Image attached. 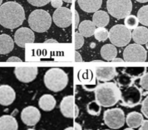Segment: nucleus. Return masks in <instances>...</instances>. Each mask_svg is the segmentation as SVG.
Returning <instances> with one entry per match:
<instances>
[{
  "label": "nucleus",
  "mask_w": 148,
  "mask_h": 130,
  "mask_svg": "<svg viewBox=\"0 0 148 130\" xmlns=\"http://www.w3.org/2000/svg\"><path fill=\"white\" fill-rule=\"evenodd\" d=\"M139 130H148V120H144Z\"/></svg>",
  "instance_id": "nucleus-38"
},
{
  "label": "nucleus",
  "mask_w": 148,
  "mask_h": 130,
  "mask_svg": "<svg viewBox=\"0 0 148 130\" xmlns=\"http://www.w3.org/2000/svg\"><path fill=\"white\" fill-rule=\"evenodd\" d=\"M79 21H80V17H79V15L78 14V12L75 10V28H77L78 27V25H79Z\"/></svg>",
  "instance_id": "nucleus-37"
},
{
  "label": "nucleus",
  "mask_w": 148,
  "mask_h": 130,
  "mask_svg": "<svg viewBox=\"0 0 148 130\" xmlns=\"http://www.w3.org/2000/svg\"><path fill=\"white\" fill-rule=\"evenodd\" d=\"M18 124L14 117L3 115L0 117V130H18Z\"/></svg>",
  "instance_id": "nucleus-21"
},
{
  "label": "nucleus",
  "mask_w": 148,
  "mask_h": 130,
  "mask_svg": "<svg viewBox=\"0 0 148 130\" xmlns=\"http://www.w3.org/2000/svg\"><path fill=\"white\" fill-rule=\"evenodd\" d=\"M50 2L52 6L56 8H61L63 4L62 0H51Z\"/></svg>",
  "instance_id": "nucleus-34"
},
{
  "label": "nucleus",
  "mask_w": 148,
  "mask_h": 130,
  "mask_svg": "<svg viewBox=\"0 0 148 130\" xmlns=\"http://www.w3.org/2000/svg\"><path fill=\"white\" fill-rule=\"evenodd\" d=\"M124 61V60H123L121 58L116 57L111 62H123Z\"/></svg>",
  "instance_id": "nucleus-41"
},
{
  "label": "nucleus",
  "mask_w": 148,
  "mask_h": 130,
  "mask_svg": "<svg viewBox=\"0 0 148 130\" xmlns=\"http://www.w3.org/2000/svg\"><path fill=\"white\" fill-rule=\"evenodd\" d=\"M95 101L102 107H112L121 99L122 92L117 85L113 82H105L95 89Z\"/></svg>",
  "instance_id": "nucleus-2"
},
{
  "label": "nucleus",
  "mask_w": 148,
  "mask_h": 130,
  "mask_svg": "<svg viewBox=\"0 0 148 130\" xmlns=\"http://www.w3.org/2000/svg\"><path fill=\"white\" fill-rule=\"evenodd\" d=\"M25 19V11L18 3L7 2L0 7V24L4 28H16L23 24Z\"/></svg>",
  "instance_id": "nucleus-1"
},
{
  "label": "nucleus",
  "mask_w": 148,
  "mask_h": 130,
  "mask_svg": "<svg viewBox=\"0 0 148 130\" xmlns=\"http://www.w3.org/2000/svg\"><path fill=\"white\" fill-rule=\"evenodd\" d=\"M93 22L96 27L104 28L108 25L110 21V17L108 13L103 10H98L93 15Z\"/></svg>",
  "instance_id": "nucleus-23"
},
{
  "label": "nucleus",
  "mask_w": 148,
  "mask_h": 130,
  "mask_svg": "<svg viewBox=\"0 0 148 130\" xmlns=\"http://www.w3.org/2000/svg\"><path fill=\"white\" fill-rule=\"evenodd\" d=\"M56 101L53 96L50 94H45L39 99L38 104L42 110L46 111L53 110L56 105Z\"/></svg>",
  "instance_id": "nucleus-20"
},
{
  "label": "nucleus",
  "mask_w": 148,
  "mask_h": 130,
  "mask_svg": "<svg viewBox=\"0 0 148 130\" xmlns=\"http://www.w3.org/2000/svg\"><path fill=\"white\" fill-rule=\"evenodd\" d=\"M146 48L148 49V43L146 44Z\"/></svg>",
  "instance_id": "nucleus-46"
},
{
  "label": "nucleus",
  "mask_w": 148,
  "mask_h": 130,
  "mask_svg": "<svg viewBox=\"0 0 148 130\" xmlns=\"http://www.w3.org/2000/svg\"><path fill=\"white\" fill-rule=\"evenodd\" d=\"M75 61L76 62H83L82 57L80 53L77 51L75 52Z\"/></svg>",
  "instance_id": "nucleus-36"
},
{
  "label": "nucleus",
  "mask_w": 148,
  "mask_h": 130,
  "mask_svg": "<svg viewBox=\"0 0 148 130\" xmlns=\"http://www.w3.org/2000/svg\"><path fill=\"white\" fill-rule=\"evenodd\" d=\"M3 0H0V5L2 3Z\"/></svg>",
  "instance_id": "nucleus-47"
},
{
  "label": "nucleus",
  "mask_w": 148,
  "mask_h": 130,
  "mask_svg": "<svg viewBox=\"0 0 148 130\" xmlns=\"http://www.w3.org/2000/svg\"><path fill=\"white\" fill-rule=\"evenodd\" d=\"M110 42L115 47H123L129 43L132 38L130 30L123 24L113 26L109 32Z\"/></svg>",
  "instance_id": "nucleus-5"
},
{
  "label": "nucleus",
  "mask_w": 148,
  "mask_h": 130,
  "mask_svg": "<svg viewBox=\"0 0 148 130\" xmlns=\"http://www.w3.org/2000/svg\"><path fill=\"white\" fill-rule=\"evenodd\" d=\"M92 130L88 129V130Z\"/></svg>",
  "instance_id": "nucleus-50"
},
{
  "label": "nucleus",
  "mask_w": 148,
  "mask_h": 130,
  "mask_svg": "<svg viewBox=\"0 0 148 130\" xmlns=\"http://www.w3.org/2000/svg\"><path fill=\"white\" fill-rule=\"evenodd\" d=\"M7 62H22V61L19 57H17V56H13L9 57L7 60Z\"/></svg>",
  "instance_id": "nucleus-35"
},
{
  "label": "nucleus",
  "mask_w": 148,
  "mask_h": 130,
  "mask_svg": "<svg viewBox=\"0 0 148 130\" xmlns=\"http://www.w3.org/2000/svg\"><path fill=\"white\" fill-rule=\"evenodd\" d=\"M21 116L24 124L28 126H33L39 122L41 115L37 108L34 106H28L22 110Z\"/></svg>",
  "instance_id": "nucleus-12"
},
{
  "label": "nucleus",
  "mask_w": 148,
  "mask_h": 130,
  "mask_svg": "<svg viewBox=\"0 0 148 130\" xmlns=\"http://www.w3.org/2000/svg\"><path fill=\"white\" fill-rule=\"evenodd\" d=\"M14 73L20 82L29 83L36 78L38 73V67H16L15 68Z\"/></svg>",
  "instance_id": "nucleus-13"
},
{
  "label": "nucleus",
  "mask_w": 148,
  "mask_h": 130,
  "mask_svg": "<svg viewBox=\"0 0 148 130\" xmlns=\"http://www.w3.org/2000/svg\"><path fill=\"white\" fill-rule=\"evenodd\" d=\"M96 29L95 25L90 20L83 21L78 26L79 33L85 37H90L94 35Z\"/></svg>",
  "instance_id": "nucleus-25"
},
{
  "label": "nucleus",
  "mask_w": 148,
  "mask_h": 130,
  "mask_svg": "<svg viewBox=\"0 0 148 130\" xmlns=\"http://www.w3.org/2000/svg\"><path fill=\"white\" fill-rule=\"evenodd\" d=\"M101 56L107 61H112L116 57L117 50L113 44H106L103 45L100 51Z\"/></svg>",
  "instance_id": "nucleus-24"
},
{
  "label": "nucleus",
  "mask_w": 148,
  "mask_h": 130,
  "mask_svg": "<svg viewBox=\"0 0 148 130\" xmlns=\"http://www.w3.org/2000/svg\"><path fill=\"white\" fill-rule=\"evenodd\" d=\"M144 121L143 116L136 111L129 113L126 118L128 126L129 128L134 129L140 127Z\"/></svg>",
  "instance_id": "nucleus-22"
},
{
  "label": "nucleus",
  "mask_w": 148,
  "mask_h": 130,
  "mask_svg": "<svg viewBox=\"0 0 148 130\" xmlns=\"http://www.w3.org/2000/svg\"><path fill=\"white\" fill-rule=\"evenodd\" d=\"M101 106L96 101L89 103L87 106L88 113L92 116H98L101 111Z\"/></svg>",
  "instance_id": "nucleus-29"
},
{
  "label": "nucleus",
  "mask_w": 148,
  "mask_h": 130,
  "mask_svg": "<svg viewBox=\"0 0 148 130\" xmlns=\"http://www.w3.org/2000/svg\"><path fill=\"white\" fill-rule=\"evenodd\" d=\"M141 111L143 115L148 118V96L144 99L142 104Z\"/></svg>",
  "instance_id": "nucleus-33"
},
{
  "label": "nucleus",
  "mask_w": 148,
  "mask_h": 130,
  "mask_svg": "<svg viewBox=\"0 0 148 130\" xmlns=\"http://www.w3.org/2000/svg\"><path fill=\"white\" fill-rule=\"evenodd\" d=\"M60 109L62 115L67 118H76L79 115V108L75 103L73 96L63 98L60 104Z\"/></svg>",
  "instance_id": "nucleus-10"
},
{
  "label": "nucleus",
  "mask_w": 148,
  "mask_h": 130,
  "mask_svg": "<svg viewBox=\"0 0 148 130\" xmlns=\"http://www.w3.org/2000/svg\"><path fill=\"white\" fill-rule=\"evenodd\" d=\"M147 56V53L145 48L136 43L130 44L123 52L124 61L127 62H144Z\"/></svg>",
  "instance_id": "nucleus-8"
},
{
  "label": "nucleus",
  "mask_w": 148,
  "mask_h": 130,
  "mask_svg": "<svg viewBox=\"0 0 148 130\" xmlns=\"http://www.w3.org/2000/svg\"><path fill=\"white\" fill-rule=\"evenodd\" d=\"M31 5L36 7L45 6L51 1V0H27Z\"/></svg>",
  "instance_id": "nucleus-32"
},
{
  "label": "nucleus",
  "mask_w": 148,
  "mask_h": 130,
  "mask_svg": "<svg viewBox=\"0 0 148 130\" xmlns=\"http://www.w3.org/2000/svg\"><path fill=\"white\" fill-rule=\"evenodd\" d=\"M27 130H35L33 129H27Z\"/></svg>",
  "instance_id": "nucleus-48"
},
{
  "label": "nucleus",
  "mask_w": 148,
  "mask_h": 130,
  "mask_svg": "<svg viewBox=\"0 0 148 130\" xmlns=\"http://www.w3.org/2000/svg\"><path fill=\"white\" fill-rule=\"evenodd\" d=\"M78 3L83 11L88 13H94L100 8L102 0H78Z\"/></svg>",
  "instance_id": "nucleus-18"
},
{
  "label": "nucleus",
  "mask_w": 148,
  "mask_h": 130,
  "mask_svg": "<svg viewBox=\"0 0 148 130\" xmlns=\"http://www.w3.org/2000/svg\"><path fill=\"white\" fill-rule=\"evenodd\" d=\"M132 37L136 44H147L148 43V29L143 26L137 27L133 31Z\"/></svg>",
  "instance_id": "nucleus-17"
},
{
  "label": "nucleus",
  "mask_w": 148,
  "mask_h": 130,
  "mask_svg": "<svg viewBox=\"0 0 148 130\" xmlns=\"http://www.w3.org/2000/svg\"><path fill=\"white\" fill-rule=\"evenodd\" d=\"M53 19L56 25L59 28H68L72 24L73 14L69 9L61 7L54 11Z\"/></svg>",
  "instance_id": "nucleus-11"
},
{
  "label": "nucleus",
  "mask_w": 148,
  "mask_h": 130,
  "mask_svg": "<svg viewBox=\"0 0 148 130\" xmlns=\"http://www.w3.org/2000/svg\"><path fill=\"white\" fill-rule=\"evenodd\" d=\"M44 43H58V42L56 40H54V39H48V40H46L45 42H44Z\"/></svg>",
  "instance_id": "nucleus-40"
},
{
  "label": "nucleus",
  "mask_w": 148,
  "mask_h": 130,
  "mask_svg": "<svg viewBox=\"0 0 148 130\" xmlns=\"http://www.w3.org/2000/svg\"><path fill=\"white\" fill-rule=\"evenodd\" d=\"M107 9L111 16L117 19H123L132 11L131 0H108Z\"/></svg>",
  "instance_id": "nucleus-6"
},
{
  "label": "nucleus",
  "mask_w": 148,
  "mask_h": 130,
  "mask_svg": "<svg viewBox=\"0 0 148 130\" xmlns=\"http://www.w3.org/2000/svg\"><path fill=\"white\" fill-rule=\"evenodd\" d=\"M139 23L138 18L133 15L128 16L124 20L125 26L129 30H134L138 27Z\"/></svg>",
  "instance_id": "nucleus-28"
},
{
  "label": "nucleus",
  "mask_w": 148,
  "mask_h": 130,
  "mask_svg": "<svg viewBox=\"0 0 148 130\" xmlns=\"http://www.w3.org/2000/svg\"><path fill=\"white\" fill-rule=\"evenodd\" d=\"M137 17L141 24L148 26V5L140 8L137 13Z\"/></svg>",
  "instance_id": "nucleus-26"
},
{
  "label": "nucleus",
  "mask_w": 148,
  "mask_h": 130,
  "mask_svg": "<svg viewBox=\"0 0 148 130\" xmlns=\"http://www.w3.org/2000/svg\"><path fill=\"white\" fill-rule=\"evenodd\" d=\"M123 130H134V129H132V128H127V129H125Z\"/></svg>",
  "instance_id": "nucleus-45"
},
{
  "label": "nucleus",
  "mask_w": 148,
  "mask_h": 130,
  "mask_svg": "<svg viewBox=\"0 0 148 130\" xmlns=\"http://www.w3.org/2000/svg\"><path fill=\"white\" fill-rule=\"evenodd\" d=\"M14 41L20 47L25 48L27 43H34L35 35L34 32L27 28H21L15 33Z\"/></svg>",
  "instance_id": "nucleus-14"
},
{
  "label": "nucleus",
  "mask_w": 148,
  "mask_h": 130,
  "mask_svg": "<svg viewBox=\"0 0 148 130\" xmlns=\"http://www.w3.org/2000/svg\"><path fill=\"white\" fill-rule=\"evenodd\" d=\"M44 82L48 89L53 92H59L63 90L67 85L68 76L60 68H51L45 73Z\"/></svg>",
  "instance_id": "nucleus-3"
},
{
  "label": "nucleus",
  "mask_w": 148,
  "mask_h": 130,
  "mask_svg": "<svg viewBox=\"0 0 148 130\" xmlns=\"http://www.w3.org/2000/svg\"><path fill=\"white\" fill-rule=\"evenodd\" d=\"M64 130H74V128L72 127H68V128H66Z\"/></svg>",
  "instance_id": "nucleus-44"
},
{
  "label": "nucleus",
  "mask_w": 148,
  "mask_h": 130,
  "mask_svg": "<svg viewBox=\"0 0 148 130\" xmlns=\"http://www.w3.org/2000/svg\"><path fill=\"white\" fill-rule=\"evenodd\" d=\"M95 38L99 41H104L109 38V32L104 28H98L96 29L94 33Z\"/></svg>",
  "instance_id": "nucleus-27"
},
{
  "label": "nucleus",
  "mask_w": 148,
  "mask_h": 130,
  "mask_svg": "<svg viewBox=\"0 0 148 130\" xmlns=\"http://www.w3.org/2000/svg\"><path fill=\"white\" fill-rule=\"evenodd\" d=\"M103 119L106 125L112 129L121 128L126 121L124 112L120 108L107 110L103 113Z\"/></svg>",
  "instance_id": "nucleus-7"
},
{
  "label": "nucleus",
  "mask_w": 148,
  "mask_h": 130,
  "mask_svg": "<svg viewBox=\"0 0 148 130\" xmlns=\"http://www.w3.org/2000/svg\"><path fill=\"white\" fill-rule=\"evenodd\" d=\"M140 85L142 89L148 91V72L142 76L140 78Z\"/></svg>",
  "instance_id": "nucleus-31"
},
{
  "label": "nucleus",
  "mask_w": 148,
  "mask_h": 130,
  "mask_svg": "<svg viewBox=\"0 0 148 130\" xmlns=\"http://www.w3.org/2000/svg\"><path fill=\"white\" fill-rule=\"evenodd\" d=\"M73 128L74 130H82L81 125L77 122L75 123Z\"/></svg>",
  "instance_id": "nucleus-39"
},
{
  "label": "nucleus",
  "mask_w": 148,
  "mask_h": 130,
  "mask_svg": "<svg viewBox=\"0 0 148 130\" xmlns=\"http://www.w3.org/2000/svg\"><path fill=\"white\" fill-rule=\"evenodd\" d=\"M16 94L13 88L8 85H0V104L3 106H8L14 102Z\"/></svg>",
  "instance_id": "nucleus-15"
},
{
  "label": "nucleus",
  "mask_w": 148,
  "mask_h": 130,
  "mask_svg": "<svg viewBox=\"0 0 148 130\" xmlns=\"http://www.w3.org/2000/svg\"><path fill=\"white\" fill-rule=\"evenodd\" d=\"M109 130V129H105V130Z\"/></svg>",
  "instance_id": "nucleus-49"
},
{
  "label": "nucleus",
  "mask_w": 148,
  "mask_h": 130,
  "mask_svg": "<svg viewBox=\"0 0 148 130\" xmlns=\"http://www.w3.org/2000/svg\"><path fill=\"white\" fill-rule=\"evenodd\" d=\"M142 98L140 90L135 85L130 86L123 93H122L121 99L124 105L132 108L139 105Z\"/></svg>",
  "instance_id": "nucleus-9"
},
{
  "label": "nucleus",
  "mask_w": 148,
  "mask_h": 130,
  "mask_svg": "<svg viewBox=\"0 0 148 130\" xmlns=\"http://www.w3.org/2000/svg\"><path fill=\"white\" fill-rule=\"evenodd\" d=\"M52 18L49 13L42 9L31 12L28 18V23L31 29L37 33L47 31L52 24Z\"/></svg>",
  "instance_id": "nucleus-4"
},
{
  "label": "nucleus",
  "mask_w": 148,
  "mask_h": 130,
  "mask_svg": "<svg viewBox=\"0 0 148 130\" xmlns=\"http://www.w3.org/2000/svg\"><path fill=\"white\" fill-rule=\"evenodd\" d=\"M62 1H65V2L68 3H71L73 0H62Z\"/></svg>",
  "instance_id": "nucleus-43"
},
{
  "label": "nucleus",
  "mask_w": 148,
  "mask_h": 130,
  "mask_svg": "<svg viewBox=\"0 0 148 130\" xmlns=\"http://www.w3.org/2000/svg\"><path fill=\"white\" fill-rule=\"evenodd\" d=\"M84 37L79 33L76 32L75 35V50L80 49L84 44Z\"/></svg>",
  "instance_id": "nucleus-30"
},
{
  "label": "nucleus",
  "mask_w": 148,
  "mask_h": 130,
  "mask_svg": "<svg viewBox=\"0 0 148 130\" xmlns=\"http://www.w3.org/2000/svg\"><path fill=\"white\" fill-rule=\"evenodd\" d=\"M14 43L11 36L6 34L0 35V54L10 53L14 48Z\"/></svg>",
  "instance_id": "nucleus-19"
},
{
  "label": "nucleus",
  "mask_w": 148,
  "mask_h": 130,
  "mask_svg": "<svg viewBox=\"0 0 148 130\" xmlns=\"http://www.w3.org/2000/svg\"><path fill=\"white\" fill-rule=\"evenodd\" d=\"M95 74L97 80L105 83L112 80L117 72L115 67H97L95 69Z\"/></svg>",
  "instance_id": "nucleus-16"
},
{
  "label": "nucleus",
  "mask_w": 148,
  "mask_h": 130,
  "mask_svg": "<svg viewBox=\"0 0 148 130\" xmlns=\"http://www.w3.org/2000/svg\"><path fill=\"white\" fill-rule=\"evenodd\" d=\"M136 1L140 3H146L148 2V0H136Z\"/></svg>",
  "instance_id": "nucleus-42"
}]
</instances>
